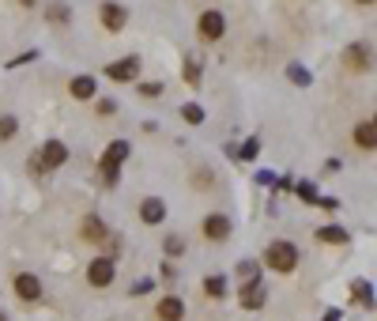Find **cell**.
I'll use <instances>...</instances> for the list:
<instances>
[{
    "label": "cell",
    "instance_id": "5bb4252c",
    "mask_svg": "<svg viewBox=\"0 0 377 321\" xmlns=\"http://www.w3.org/2000/svg\"><path fill=\"white\" fill-rule=\"evenodd\" d=\"M238 302H242L245 310H261V306H264V283H261V280L242 283V291H238Z\"/></svg>",
    "mask_w": 377,
    "mask_h": 321
},
{
    "label": "cell",
    "instance_id": "3957f363",
    "mask_svg": "<svg viewBox=\"0 0 377 321\" xmlns=\"http://www.w3.org/2000/svg\"><path fill=\"white\" fill-rule=\"evenodd\" d=\"M64 163H68V144L64 140H45L38 148V155H34L26 167H31V174H49V170L64 167Z\"/></svg>",
    "mask_w": 377,
    "mask_h": 321
},
{
    "label": "cell",
    "instance_id": "484cf974",
    "mask_svg": "<svg viewBox=\"0 0 377 321\" xmlns=\"http://www.w3.org/2000/svg\"><path fill=\"white\" fill-rule=\"evenodd\" d=\"M287 76L294 80V84H302V87H309V72H306V68H298V64H291V68H287Z\"/></svg>",
    "mask_w": 377,
    "mask_h": 321
},
{
    "label": "cell",
    "instance_id": "ffe728a7",
    "mask_svg": "<svg viewBox=\"0 0 377 321\" xmlns=\"http://www.w3.org/2000/svg\"><path fill=\"white\" fill-rule=\"evenodd\" d=\"M351 295H355L358 302H362V306H374V288H370V283L355 280V283H351Z\"/></svg>",
    "mask_w": 377,
    "mask_h": 321
},
{
    "label": "cell",
    "instance_id": "8d00e7d4",
    "mask_svg": "<svg viewBox=\"0 0 377 321\" xmlns=\"http://www.w3.org/2000/svg\"><path fill=\"white\" fill-rule=\"evenodd\" d=\"M0 321H8V318H4V314H0Z\"/></svg>",
    "mask_w": 377,
    "mask_h": 321
},
{
    "label": "cell",
    "instance_id": "cb8c5ba5",
    "mask_svg": "<svg viewBox=\"0 0 377 321\" xmlns=\"http://www.w3.org/2000/svg\"><path fill=\"white\" fill-rule=\"evenodd\" d=\"M121 242H125L121 234H106V242H102V246H106V253H102V257H109V261H117V253H121Z\"/></svg>",
    "mask_w": 377,
    "mask_h": 321
},
{
    "label": "cell",
    "instance_id": "30bf717a",
    "mask_svg": "<svg viewBox=\"0 0 377 321\" xmlns=\"http://www.w3.org/2000/svg\"><path fill=\"white\" fill-rule=\"evenodd\" d=\"M155 318L159 321H185V302H181V295H167L155 302Z\"/></svg>",
    "mask_w": 377,
    "mask_h": 321
},
{
    "label": "cell",
    "instance_id": "9a60e30c",
    "mask_svg": "<svg viewBox=\"0 0 377 321\" xmlns=\"http://www.w3.org/2000/svg\"><path fill=\"white\" fill-rule=\"evenodd\" d=\"M79 234H84V242H91V246H102L109 231H106V223L98 216H87L84 223H79Z\"/></svg>",
    "mask_w": 377,
    "mask_h": 321
},
{
    "label": "cell",
    "instance_id": "6da1fadb",
    "mask_svg": "<svg viewBox=\"0 0 377 321\" xmlns=\"http://www.w3.org/2000/svg\"><path fill=\"white\" fill-rule=\"evenodd\" d=\"M298 246L287 242V238H275L268 242V250H264V264H268L272 272H279V276H291L294 269H298Z\"/></svg>",
    "mask_w": 377,
    "mask_h": 321
},
{
    "label": "cell",
    "instance_id": "603a6c76",
    "mask_svg": "<svg viewBox=\"0 0 377 321\" xmlns=\"http://www.w3.org/2000/svg\"><path fill=\"white\" fill-rule=\"evenodd\" d=\"M15 133H20V121H15L12 114H4V117H0V140H12Z\"/></svg>",
    "mask_w": 377,
    "mask_h": 321
},
{
    "label": "cell",
    "instance_id": "4316f807",
    "mask_svg": "<svg viewBox=\"0 0 377 321\" xmlns=\"http://www.w3.org/2000/svg\"><path fill=\"white\" fill-rule=\"evenodd\" d=\"M140 95L144 98H159L162 95V84H159V80H155V84H140Z\"/></svg>",
    "mask_w": 377,
    "mask_h": 321
},
{
    "label": "cell",
    "instance_id": "52a82bcc",
    "mask_svg": "<svg viewBox=\"0 0 377 321\" xmlns=\"http://www.w3.org/2000/svg\"><path fill=\"white\" fill-rule=\"evenodd\" d=\"M370 45L366 42H355V45H347L344 50V68L347 72H370Z\"/></svg>",
    "mask_w": 377,
    "mask_h": 321
},
{
    "label": "cell",
    "instance_id": "e0dca14e",
    "mask_svg": "<svg viewBox=\"0 0 377 321\" xmlns=\"http://www.w3.org/2000/svg\"><path fill=\"white\" fill-rule=\"evenodd\" d=\"M317 238H321V242H328V246H344L347 242V231H344V227H321Z\"/></svg>",
    "mask_w": 377,
    "mask_h": 321
},
{
    "label": "cell",
    "instance_id": "e575fe53",
    "mask_svg": "<svg viewBox=\"0 0 377 321\" xmlns=\"http://www.w3.org/2000/svg\"><path fill=\"white\" fill-rule=\"evenodd\" d=\"M325 321H339V314H336V310H332V314H328V318H325Z\"/></svg>",
    "mask_w": 377,
    "mask_h": 321
},
{
    "label": "cell",
    "instance_id": "1f68e13d",
    "mask_svg": "<svg viewBox=\"0 0 377 321\" xmlns=\"http://www.w3.org/2000/svg\"><path fill=\"white\" fill-rule=\"evenodd\" d=\"M98 114L109 117V114H114V103H109V98H102V103H98Z\"/></svg>",
    "mask_w": 377,
    "mask_h": 321
},
{
    "label": "cell",
    "instance_id": "8992f818",
    "mask_svg": "<svg viewBox=\"0 0 377 321\" xmlns=\"http://www.w3.org/2000/svg\"><path fill=\"white\" fill-rule=\"evenodd\" d=\"M197 31H200V38L204 42H219L226 34V20H223V12H204L197 20Z\"/></svg>",
    "mask_w": 377,
    "mask_h": 321
},
{
    "label": "cell",
    "instance_id": "4dcf8cb0",
    "mask_svg": "<svg viewBox=\"0 0 377 321\" xmlns=\"http://www.w3.org/2000/svg\"><path fill=\"white\" fill-rule=\"evenodd\" d=\"M49 20H68V8L57 4V8H49Z\"/></svg>",
    "mask_w": 377,
    "mask_h": 321
},
{
    "label": "cell",
    "instance_id": "d590c367",
    "mask_svg": "<svg viewBox=\"0 0 377 321\" xmlns=\"http://www.w3.org/2000/svg\"><path fill=\"white\" fill-rule=\"evenodd\" d=\"M358 4H374V0H358Z\"/></svg>",
    "mask_w": 377,
    "mask_h": 321
},
{
    "label": "cell",
    "instance_id": "4fadbf2b",
    "mask_svg": "<svg viewBox=\"0 0 377 321\" xmlns=\"http://www.w3.org/2000/svg\"><path fill=\"white\" fill-rule=\"evenodd\" d=\"M68 95H72V98H79V103H91V98L98 95L95 76H72V80H68Z\"/></svg>",
    "mask_w": 377,
    "mask_h": 321
},
{
    "label": "cell",
    "instance_id": "f1b7e54d",
    "mask_svg": "<svg viewBox=\"0 0 377 321\" xmlns=\"http://www.w3.org/2000/svg\"><path fill=\"white\" fill-rule=\"evenodd\" d=\"M298 197H302V200H317V189H314V181H302V186H298Z\"/></svg>",
    "mask_w": 377,
    "mask_h": 321
},
{
    "label": "cell",
    "instance_id": "d4e9b609",
    "mask_svg": "<svg viewBox=\"0 0 377 321\" xmlns=\"http://www.w3.org/2000/svg\"><path fill=\"white\" fill-rule=\"evenodd\" d=\"M238 280L242 283H249V280H256V261H238Z\"/></svg>",
    "mask_w": 377,
    "mask_h": 321
},
{
    "label": "cell",
    "instance_id": "2e32d148",
    "mask_svg": "<svg viewBox=\"0 0 377 321\" xmlns=\"http://www.w3.org/2000/svg\"><path fill=\"white\" fill-rule=\"evenodd\" d=\"M355 144H358L362 151H374V148H377V125L370 121V117L355 125Z\"/></svg>",
    "mask_w": 377,
    "mask_h": 321
},
{
    "label": "cell",
    "instance_id": "83f0119b",
    "mask_svg": "<svg viewBox=\"0 0 377 321\" xmlns=\"http://www.w3.org/2000/svg\"><path fill=\"white\" fill-rule=\"evenodd\" d=\"M192 178H197V181H192V186H197V189H208L211 181H215V178H211V170H197V174H192Z\"/></svg>",
    "mask_w": 377,
    "mask_h": 321
},
{
    "label": "cell",
    "instance_id": "5b68a950",
    "mask_svg": "<svg viewBox=\"0 0 377 321\" xmlns=\"http://www.w3.org/2000/svg\"><path fill=\"white\" fill-rule=\"evenodd\" d=\"M200 231H204V238L208 242H215V246H223L226 238H231V219H226L223 212H211V216H204V223H200Z\"/></svg>",
    "mask_w": 377,
    "mask_h": 321
},
{
    "label": "cell",
    "instance_id": "d6986e66",
    "mask_svg": "<svg viewBox=\"0 0 377 321\" xmlns=\"http://www.w3.org/2000/svg\"><path fill=\"white\" fill-rule=\"evenodd\" d=\"M162 253H167V257H181V253H185V238H181V234H167V238H162Z\"/></svg>",
    "mask_w": 377,
    "mask_h": 321
},
{
    "label": "cell",
    "instance_id": "7a4b0ae2",
    "mask_svg": "<svg viewBox=\"0 0 377 321\" xmlns=\"http://www.w3.org/2000/svg\"><path fill=\"white\" fill-rule=\"evenodd\" d=\"M128 151H132V148H128V140L106 144L102 159H98V178H102V186H117V178H121V167H125Z\"/></svg>",
    "mask_w": 377,
    "mask_h": 321
},
{
    "label": "cell",
    "instance_id": "44dd1931",
    "mask_svg": "<svg viewBox=\"0 0 377 321\" xmlns=\"http://www.w3.org/2000/svg\"><path fill=\"white\" fill-rule=\"evenodd\" d=\"M204 291H208L211 299H223V295H226V280H223V276H208V280H204Z\"/></svg>",
    "mask_w": 377,
    "mask_h": 321
},
{
    "label": "cell",
    "instance_id": "277c9868",
    "mask_svg": "<svg viewBox=\"0 0 377 321\" xmlns=\"http://www.w3.org/2000/svg\"><path fill=\"white\" fill-rule=\"evenodd\" d=\"M117 276V261H109V257H95V261L87 264V283L91 288H109Z\"/></svg>",
    "mask_w": 377,
    "mask_h": 321
},
{
    "label": "cell",
    "instance_id": "f546056e",
    "mask_svg": "<svg viewBox=\"0 0 377 321\" xmlns=\"http://www.w3.org/2000/svg\"><path fill=\"white\" fill-rule=\"evenodd\" d=\"M185 76H189V84H197V80H200V64H197V61H189Z\"/></svg>",
    "mask_w": 377,
    "mask_h": 321
},
{
    "label": "cell",
    "instance_id": "8fae6325",
    "mask_svg": "<svg viewBox=\"0 0 377 321\" xmlns=\"http://www.w3.org/2000/svg\"><path fill=\"white\" fill-rule=\"evenodd\" d=\"M106 76L114 80V84H128V80L140 76V57H125V61H114L106 68Z\"/></svg>",
    "mask_w": 377,
    "mask_h": 321
},
{
    "label": "cell",
    "instance_id": "ba28073f",
    "mask_svg": "<svg viewBox=\"0 0 377 321\" xmlns=\"http://www.w3.org/2000/svg\"><path fill=\"white\" fill-rule=\"evenodd\" d=\"M12 288H15V295H20L23 302H38L42 299V280L34 276V272H15Z\"/></svg>",
    "mask_w": 377,
    "mask_h": 321
},
{
    "label": "cell",
    "instance_id": "d6a6232c",
    "mask_svg": "<svg viewBox=\"0 0 377 321\" xmlns=\"http://www.w3.org/2000/svg\"><path fill=\"white\" fill-rule=\"evenodd\" d=\"M162 280H178V272H174V264H170V261L162 264Z\"/></svg>",
    "mask_w": 377,
    "mask_h": 321
},
{
    "label": "cell",
    "instance_id": "9c48e42d",
    "mask_svg": "<svg viewBox=\"0 0 377 321\" xmlns=\"http://www.w3.org/2000/svg\"><path fill=\"white\" fill-rule=\"evenodd\" d=\"M162 219H167V200H162V197H144L140 200V223L159 227Z\"/></svg>",
    "mask_w": 377,
    "mask_h": 321
},
{
    "label": "cell",
    "instance_id": "836d02e7",
    "mask_svg": "<svg viewBox=\"0 0 377 321\" xmlns=\"http://www.w3.org/2000/svg\"><path fill=\"white\" fill-rule=\"evenodd\" d=\"M20 4H23V8H34V4H38V0H20Z\"/></svg>",
    "mask_w": 377,
    "mask_h": 321
},
{
    "label": "cell",
    "instance_id": "7c38bea8",
    "mask_svg": "<svg viewBox=\"0 0 377 321\" xmlns=\"http://www.w3.org/2000/svg\"><path fill=\"white\" fill-rule=\"evenodd\" d=\"M98 15H102V27H106L109 34L125 31V23H128V12H125L121 4H114V0H109V4H102V12H98Z\"/></svg>",
    "mask_w": 377,
    "mask_h": 321
},
{
    "label": "cell",
    "instance_id": "ac0fdd59",
    "mask_svg": "<svg viewBox=\"0 0 377 321\" xmlns=\"http://www.w3.org/2000/svg\"><path fill=\"white\" fill-rule=\"evenodd\" d=\"M231 155H234V159H256V155H261V140H256V136H249L242 148H231Z\"/></svg>",
    "mask_w": 377,
    "mask_h": 321
},
{
    "label": "cell",
    "instance_id": "7402d4cb",
    "mask_svg": "<svg viewBox=\"0 0 377 321\" xmlns=\"http://www.w3.org/2000/svg\"><path fill=\"white\" fill-rule=\"evenodd\" d=\"M181 117H185L189 125H204V110H200L197 103H185V106H181Z\"/></svg>",
    "mask_w": 377,
    "mask_h": 321
}]
</instances>
